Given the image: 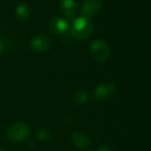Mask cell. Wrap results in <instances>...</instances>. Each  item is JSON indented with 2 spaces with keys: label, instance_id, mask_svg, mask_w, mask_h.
<instances>
[{
  "label": "cell",
  "instance_id": "obj_4",
  "mask_svg": "<svg viewBox=\"0 0 151 151\" xmlns=\"http://www.w3.org/2000/svg\"><path fill=\"white\" fill-rule=\"evenodd\" d=\"M116 91V86L113 82H104L96 86L93 90V98L98 101H105L114 95Z\"/></svg>",
  "mask_w": 151,
  "mask_h": 151
},
{
  "label": "cell",
  "instance_id": "obj_14",
  "mask_svg": "<svg viewBox=\"0 0 151 151\" xmlns=\"http://www.w3.org/2000/svg\"><path fill=\"white\" fill-rule=\"evenodd\" d=\"M3 52H4V44H3V42L0 40V56H2Z\"/></svg>",
  "mask_w": 151,
  "mask_h": 151
},
{
  "label": "cell",
  "instance_id": "obj_7",
  "mask_svg": "<svg viewBox=\"0 0 151 151\" xmlns=\"http://www.w3.org/2000/svg\"><path fill=\"white\" fill-rule=\"evenodd\" d=\"M59 9L67 19H73L77 12V4L75 0H60Z\"/></svg>",
  "mask_w": 151,
  "mask_h": 151
},
{
  "label": "cell",
  "instance_id": "obj_8",
  "mask_svg": "<svg viewBox=\"0 0 151 151\" xmlns=\"http://www.w3.org/2000/svg\"><path fill=\"white\" fill-rule=\"evenodd\" d=\"M68 29V22L60 17H55L48 23V30L54 34H64Z\"/></svg>",
  "mask_w": 151,
  "mask_h": 151
},
{
  "label": "cell",
  "instance_id": "obj_1",
  "mask_svg": "<svg viewBox=\"0 0 151 151\" xmlns=\"http://www.w3.org/2000/svg\"><path fill=\"white\" fill-rule=\"evenodd\" d=\"M93 30V25L91 19L88 17H79L72 22L70 27V33L77 39H86L91 35Z\"/></svg>",
  "mask_w": 151,
  "mask_h": 151
},
{
  "label": "cell",
  "instance_id": "obj_10",
  "mask_svg": "<svg viewBox=\"0 0 151 151\" xmlns=\"http://www.w3.org/2000/svg\"><path fill=\"white\" fill-rule=\"evenodd\" d=\"M30 14H31V9L28 4L21 3L19 5H17L16 16L20 21H27L30 18Z\"/></svg>",
  "mask_w": 151,
  "mask_h": 151
},
{
  "label": "cell",
  "instance_id": "obj_12",
  "mask_svg": "<svg viewBox=\"0 0 151 151\" xmlns=\"http://www.w3.org/2000/svg\"><path fill=\"white\" fill-rule=\"evenodd\" d=\"M36 137L41 142H48L52 139V134L47 129H40L36 133Z\"/></svg>",
  "mask_w": 151,
  "mask_h": 151
},
{
  "label": "cell",
  "instance_id": "obj_3",
  "mask_svg": "<svg viewBox=\"0 0 151 151\" xmlns=\"http://www.w3.org/2000/svg\"><path fill=\"white\" fill-rule=\"evenodd\" d=\"M91 54L93 58L98 62H104L109 58L110 48L108 44L102 39H96L91 44Z\"/></svg>",
  "mask_w": 151,
  "mask_h": 151
},
{
  "label": "cell",
  "instance_id": "obj_9",
  "mask_svg": "<svg viewBox=\"0 0 151 151\" xmlns=\"http://www.w3.org/2000/svg\"><path fill=\"white\" fill-rule=\"evenodd\" d=\"M71 139H72V142L79 148H86L91 144L90 139L86 137V135H84L83 133H80V132H75V133H73Z\"/></svg>",
  "mask_w": 151,
  "mask_h": 151
},
{
  "label": "cell",
  "instance_id": "obj_15",
  "mask_svg": "<svg viewBox=\"0 0 151 151\" xmlns=\"http://www.w3.org/2000/svg\"><path fill=\"white\" fill-rule=\"evenodd\" d=\"M0 151H5V150H4V149H0Z\"/></svg>",
  "mask_w": 151,
  "mask_h": 151
},
{
  "label": "cell",
  "instance_id": "obj_6",
  "mask_svg": "<svg viewBox=\"0 0 151 151\" xmlns=\"http://www.w3.org/2000/svg\"><path fill=\"white\" fill-rule=\"evenodd\" d=\"M102 0H83L81 3V12L84 17H93L102 9Z\"/></svg>",
  "mask_w": 151,
  "mask_h": 151
},
{
  "label": "cell",
  "instance_id": "obj_2",
  "mask_svg": "<svg viewBox=\"0 0 151 151\" xmlns=\"http://www.w3.org/2000/svg\"><path fill=\"white\" fill-rule=\"evenodd\" d=\"M31 135V129L25 122H16L6 131V137L12 143H22L28 140Z\"/></svg>",
  "mask_w": 151,
  "mask_h": 151
},
{
  "label": "cell",
  "instance_id": "obj_5",
  "mask_svg": "<svg viewBox=\"0 0 151 151\" xmlns=\"http://www.w3.org/2000/svg\"><path fill=\"white\" fill-rule=\"evenodd\" d=\"M50 46V39L44 34H38L30 40V47L36 52H43Z\"/></svg>",
  "mask_w": 151,
  "mask_h": 151
},
{
  "label": "cell",
  "instance_id": "obj_13",
  "mask_svg": "<svg viewBox=\"0 0 151 151\" xmlns=\"http://www.w3.org/2000/svg\"><path fill=\"white\" fill-rule=\"evenodd\" d=\"M97 151H111V149L107 146H100Z\"/></svg>",
  "mask_w": 151,
  "mask_h": 151
},
{
  "label": "cell",
  "instance_id": "obj_11",
  "mask_svg": "<svg viewBox=\"0 0 151 151\" xmlns=\"http://www.w3.org/2000/svg\"><path fill=\"white\" fill-rule=\"evenodd\" d=\"M88 101V93L83 90H79L75 91L73 95V102L76 105H83Z\"/></svg>",
  "mask_w": 151,
  "mask_h": 151
}]
</instances>
